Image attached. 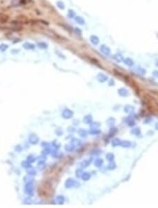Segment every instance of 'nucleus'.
<instances>
[{
  "instance_id": "1",
  "label": "nucleus",
  "mask_w": 158,
  "mask_h": 208,
  "mask_svg": "<svg viewBox=\"0 0 158 208\" xmlns=\"http://www.w3.org/2000/svg\"><path fill=\"white\" fill-rule=\"evenodd\" d=\"M101 48V51L103 54H105V55H110V48H109L108 46L103 44L101 46V48Z\"/></svg>"
},
{
  "instance_id": "2",
  "label": "nucleus",
  "mask_w": 158,
  "mask_h": 208,
  "mask_svg": "<svg viewBox=\"0 0 158 208\" xmlns=\"http://www.w3.org/2000/svg\"><path fill=\"white\" fill-rule=\"evenodd\" d=\"M90 42H91L92 44H94V46H96L99 44V38L96 36V35H91L90 37Z\"/></svg>"
},
{
  "instance_id": "3",
  "label": "nucleus",
  "mask_w": 158,
  "mask_h": 208,
  "mask_svg": "<svg viewBox=\"0 0 158 208\" xmlns=\"http://www.w3.org/2000/svg\"><path fill=\"white\" fill-rule=\"evenodd\" d=\"M75 22L80 25H84L85 24V20L81 16H75Z\"/></svg>"
},
{
  "instance_id": "4",
  "label": "nucleus",
  "mask_w": 158,
  "mask_h": 208,
  "mask_svg": "<svg viewBox=\"0 0 158 208\" xmlns=\"http://www.w3.org/2000/svg\"><path fill=\"white\" fill-rule=\"evenodd\" d=\"M23 48H25V49H26V50H32V49H34V45L33 44H32L30 42H25L23 45Z\"/></svg>"
},
{
  "instance_id": "5",
  "label": "nucleus",
  "mask_w": 158,
  "mask_h": 208,
  "mask_svg": "<svg viewBox=\"0 0 158 208\" xmlns=\"http://www.w3.org/2000/svg\"><path fill=\"white\" fill-rule=\"evenodd\" d=\"M56 6L61 10H64L65 9V5L62 1H58L56 2Z\"/></svg>"
},
{
  "instance_id": "6",
  "label": "nucleus",
  "mask_w": 158,
  "mask_h": 208,
  "mask_svg": "<svg viewBox=\"0 0 158 208\" xmlns=\"http://www.w3.org/2000/svg\"><path fill=\"white\" fill-rule=\"evenodd\" d=\"M37 46H38L39 48L45 49V48H48V44L47 43H46V42H38V43H37Z\"/></svg>"
},
{
  "instance_id": "7",
  "label": "nucleus",
  "mask_w": 158,
  "mask_h": 208,
  "mask_svg": "<svg viewBox=\"0 0 158 208\" xmlns=\"http://www.w3.org/2000/svg\"><path fill=\"white\" fill-rule=\"evenodd\" d=\"M67 16L70 18H75V17L76 16V14H75V11H73L72 9H70L68 11V12H67Z\"/></svg>"
},
{
  "instance_id": "8",
  "label": "nucleus",
  "mask_w": 158,
  "mask_h": 208,
  "mask_svg": "<svg viewBox=\"0 0 158 208\" xmlns=\"http://www.w3.org/2000/svg\"><path fill=\"white\" fill-rule=\"evenodd\" d=\"M8 48H9V46L6 44H0V51H5Z\"/></svg>"
},
{
  "instance_id": "9",
  "label": "nucleus",
  "mask_w": 158,
  "mask_h": 208,
  "mask_svg": "<svg viewBox=\"0 0 158 208\" xmlns=\"http://www.w3.org/2000/svg\"><path fill=\"white\" fill-rule=\"evenodd\" d=\"M125 63H126V65H129V66H131V65H133V62H132V60L131 59H129V58H127V59L125 60Z\"/></svg>"
},
{
  "instance_id": "10",
  "label": "nucleus",
  "mask_w": 158,
  "mask_h": 208,
  "mask_svg": "<svg viewBox=\"0 0 158 208\" xmlns=\"http://www.w3.org/2000/svg\"><path fill=\"white\" fill-rule=\"evenodd\" d=\"M75 32H77V34L81 35V30H80V29H79L78 28H75Z\"/></svg>"
}]
</instances>
